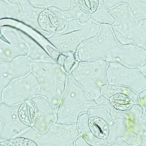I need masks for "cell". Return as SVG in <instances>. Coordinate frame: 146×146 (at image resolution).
<instances>
[{"label":"cell","mask_w":146,"mask_h":146,"mask_svg":"<svg viewBox=\"0 0 146 146\" xmlns=\"http://www.w3.org/2000/svg\"><path fill=\"white\" fill-rule=\"evenodd\" d=\"M75 54L78 61H117L132 68L140 67L146 62L144 51L120 44L108 24L102 25L97 36L81 44Z\"/></svg>","instance_id":"cell-1"},{"label":"cell","mask_w":146,"mask_h":146,"mask_svg":"<svg viewBox=\"0 0 146 146\" xmlns=\"http://www.w3.org/2000/svg\"><path fill=\"white\" fill-rule=\"evenodd\" d=\"M77 126L80 135L93 146H110L124 137L127 131L126 120H112L108 112L100 106L80 115Z\"/></svg>","instance_id":"cell-2"},{"label":"cell","mask_w":146,"mask_h":146,"mask_svg":"<svg viewBox=\"0 0 146 146\" xmlns=\"http://www.w3.org/2000/svg\"><path fill=\"white\" fill-rule=\"evenodd\" d=\"M99 106L96 99L89 95L70 73H67L65 87L60 104L54 107L56 124L77 126L80 115L88 113Z\"/></svg>","instance_id":"cell-3"},{"label":"cell","mask_w":146,"mask_h":146,"mask_svg":"<svg viewBox=\"0 0 146 146\" xmlns=\"http://www.w3.org/2000/svg\"><path fill=\"white\" fill-rule=\"evenodd\" d=\"M117 19L110 25L117 41L123 45H132L144 51L146 44V18L133 17L128 6L122 4L112 10Z\"/></svg>","instance_id":"cell-4"},{"label":"cell","mask_w":146,"mask_h":146,"mask_svg":"<svg viewBox=\"0 0 146 146\" xmlns=\"http://www.w3.org/2000/svg\"><path fill=\"white\" fill-rule=\"evenodd\" d=\"M31 71L39 80L40 87L36 95L45 97L54 107L60 104L65 87L67 73L55 62L33 61Z\"/></svg>","instance_id":"cell-5"},{"label":"cell","mask_w":146,"mask_h":146,"mask_svg":"<svg viewBox=\"0 0 146 146\" xmlns=\"http://www.w3.org/2000/svg\"><path fill=\"white\" fill-rule=\"evenodd\" d=\"M108 61L105 59L78 61L70 73L89 95L96 99L107 85L106 71Z\"/></svg>","instance_id":"cell-6"},{"label":"cell","mask_w":146,"mask_h":146,"mask_svg":"<svg viewBox=\"0 0 146 146\" xmlns=\"http://www.w3.org/2000/svg\"><path fill=\"white\" fill-rule=\"evenodd\" d=\"M107 61V85L128 87L136 93L146 88V76L140 68L127 66L119 61Z\"/></svg>","instance_id":"cell-7"},{"label":"cell","mask_w":146,"mask_h":146,"mask_svg":"<svg viewBox=\"0 0 146 146\" xmlns=\"http://www.w3.org/2000/svg\"><path fill=\"white\" fill-rule=\"evenodd\" d=\"M80 135L77 126L53 124L46 132L40 133L30 128L23 136L34 141L38 146H74L76 138Z\"/></svg>","instance_id":"cell-8"},{"label":"cell","mask_w":146,"mask_h":146,"mask_svg":"<svg viewBox=\"0 0 146 146\" xmlns=\"http://www.w3.org/2000/svg\"><path fill=\"white\" fill-rule=\"evenodd\" d=\"M101 25L93 22L85 24L82 28L65 33L55 34L46 38L51 45L61 53H75L84 41L97 35Z\"/></svg>","instance_id":"cell-9"},{"label":"cell","mask_w":146,"mask_h":146,"mask_svg":"<svg viewBox=\"0 0 146 146\" xmlns=\"http://www.w3.org/2000/svg\"><path fill=\"white\" fill-rule=\"evenodd\" d=\"M27 104L32 127L36 131L44 133L50 125L56 123L55 108L44 96H34Z\"/></svg>","instance_id":"cell-10"},{"label":"cell","mask_w":146,"mask_h":146,"mask_svg":"<svg viewBox=\"0 0 146 146\" xmlns=\"http://www.w3.org/2000/svg\"><path fill=\"white\" fill-rule=\"evenodd\" d=\"M28 47L14 27L9 25L0 29V62L11 63L17 57L27 56Z\"/></svg>","instance_id":"cell-11"},{"label":"cell","mask_w":146,"mask_h":146,"mask_svg":"<svg viewBox=\"0 0 146 146\" xmlns=\"http://www.w3.org/2000/svg\"><path fill=\"white\" fill-rule=\"evenodd\" d=\"M102 94L110 100L112 107L120 112L129 109L133 103H140L136 92L125 86L107 85L102 88Z\"/></svg>","instance_id":"cell-12"},{"label":"cell","mask_w":146,"mask_h":146,"mask_svg":"<svg viewBox=\"0 0 146 146\" xmlns=\"http://www.w3.org/2000/svg\"><path fill=\"white\" fill-rule=\"evenodd\" d=\"M32 62L27 56H20L11 63L0 62V83L6 85L13 79L26 76L31 72Z\"/></svg>","instance_id":"cell-13"},{"label":"cell","mask_w":146,"mask_h":146,"mask_svg":"<svg viewBox=\"0 0 146 146\" xmlns=\"http://www.w3.org/2000/svg\"><path fill=\"white\" fill-rule=\"evenodd\" d=\"M38 22L42 30L49 33V37L55 33L63 32L68 24L67 20L51 10L42 11L38 17Z\"/></svg>","instance_id":"cell-14"},{"label":"cell","mask_w":146,"mask_h":146,"mask_svg":"<svg viewBox=\"0 0 146 146\" xmlns=\"http://www.w3.org/2000/svg\"><path fill=\"white\" fill-rule=\"evenodd\" d=\"M120 2L128 5L131 15L135 18H146V1L142 0H110V5L113 6Z\"/></svg>","instance_id":"cell-15"},{"label":"cell","mask_w":146,"mask_h":146,"mask_svg":"<svg viewBox=\"0 0 146 146\" xmlns=\"http://www.w3.org/2000/svg\"><path fill=\"white\" fill-rule=\"evenodd\" d=\"M20 7L17 3H11L9 0H0V20L4 19H18Z\"/></svg>","instance_id":"cell-16"},{"label":"cell","mask_w":146,"mask_h":146,"mask_svg":"<svg viewBox=\"0 0 146 146\" xmlns=\"http://www.w3.org/2000/svg\"><path fill=\"white\" fill-rule=\"evenodd\" d=\"M97 102L99 106L102 107L106 110L111 117L112 120H117L118 119H123L127 120V116L126 111L120 112L112 107L110 100L101 94L96 99Z\"/></svg>","instance_id":"cell-17"},{"label":"cell","mask_w":146,"mask_h":146,"mask_svg":"<svg viewBox=\"0 0 146 146\" xmlns=\"http://www.w3.org/2000/svg\"><path fill=\"white\" fill-rule=\"evenodd\" d=\"M130 131L138 139V146H146V119L142 118L137 123L128 121Z\"/></svg>","instance_id":"cell-18"},{"label":"cell","mask_w":146,"mask_h":146,"mask_svg":"<svg viewBox=\"0 0 146 146\" xmlns=\"http://www.w3.org/2000/svg\"><path fill=\"white\" fill-rule=\"evenodd\" d=\"M78 62L75 53H61L58 56L56 62L60 65L67 73H70L71 69Z\"/></svg>","instance_id":"cell-19"},{"label":"cell","mask_w":146,"mask_h":146,"mask_svg":"<svg viewBox=\"0 0 146 146\" xmlns=\"http://www.w3.org/2000/svg\"><path fill=\"white\" fill-rule=\"evenodd\" d=\"M127 120L134 123H137L142 118L143 108L141 104H133L132 107L126 111Z\"/></svg>","instance_id":"cell-20"},{"label":"cell","mask_w":146,"mask_h":146,"mask_svg":"<svg viewBox=\"0 0 146 146\" xmlns=\"http://www.w3.org/2000/svg\"><path fill=\"white\" fill-rule=\"evenodd\" d=\"M99 4L98 0H78V6L81 11L86 14L95 12Z\"/></svg>","instance_id":"cell-21"},{"label":"cell","mask_w":146,"mask_h":146,"mask_svg":"<svg viewBox=\"0 0 146 146\" xmlns=\"http://www.w3.org/2000/svg\"><path fill=\"white\" fill-rule=\"evenodd\" d=\"M84 25L85 24H82L76 20H72L69 21L67 24V27L63 32L60 33H55L54 34H60L65 33L68 32L81 29L84 26Z\"/></svg>","instance_id":"cell-22"},{"label":"cell","mask_w":146,"mask_h":146,"mask_svg":"<svg viewBox=\"0 0 146 146\" xmlns=\"http://www.w3.org/2000/svg\"><path fill=\"white\" fill-rule=\"evenodd\" d=\"M140 104L143 108V118L146 119V88L139 92Z\"/></svg>","instance_id":"cell-23"},{"label":"cell","mask_w":146,"mask_h":146,"mask_svg":"<svg viewBox=\"0 0 146 146\" xmlns=\"http://www.w3.org/2000/svg\"><path fill=\"white\" fill-rule=\"evenodd\" d=\"M46 48L51 57L55 62H56L58 56L60 53V52H59L53 46L52 47L51 46L49 45H46Z\"/></svg>","instance_id":"cell-24"},{"label":"cell","mask_w":146,"mask_h":146,"mask_svg":"<svg viewBox=\"0 0 146 146\" xmlns=\"http://www.w3.org/2000/svg\"><path fill=\"white\" fill-rule=\"evenodd\" d=\"M75 146H91L86 141L84 137L81 135H79L74 141Z\"/></svg>","instance_id":"cell-25"},{"label":"cell","mask_w":146,"mask_h":146,"mask_svg":"<svg viewBox=\"0 0 146 146\" xmlns=\"http://www.w3.org/2000/svg\"><path fill=\"white\" fill-rule=\"evenodd\" d=\"M130 144H129V143L125 140L121 139L118 140L115 142L111 144L110 146H130Z\"/></svg>","instance_id":"cell-26"},{"label":"cell","mask_w":146,"mask_h":146,"mask_svg":"<svg viewBox=\"0 0 146 146\" xmlns=\"http://www.w3.org/2000/svg\"><path fill=\"white\" fill-rule=\"evenodd\" d=\"M144 51L146 52V44L145 46V47H144Z\"/></svg>","instance_id":"cell-27"},{"label":"cell","mask_w":146,"mask_h":146,"mask_svg":"<svg viewBox=\"0 0 146 146\" xmlns=\"http://www.w3.org/2000/svg\"><path fill=\"white\" fill-rule=\"evenodd\" d=\"M144 1H146V0H144ZM145 22H146V21H145Z\"/></svg>","instance_id":"cell-28"},{"label":"cell","mask_w":146,"mask_h":146,"mask_svg":"<svg viewBox=\"0 0 146 146\" xmlns=\"http://www.w3.org/2000/svg\"><path fill=\"white\" fill-rule=\"evenodd\" d=\"M145 54H146V52H145Z\"/></svg>","instance_id":"cell-29"}]
</instances>
